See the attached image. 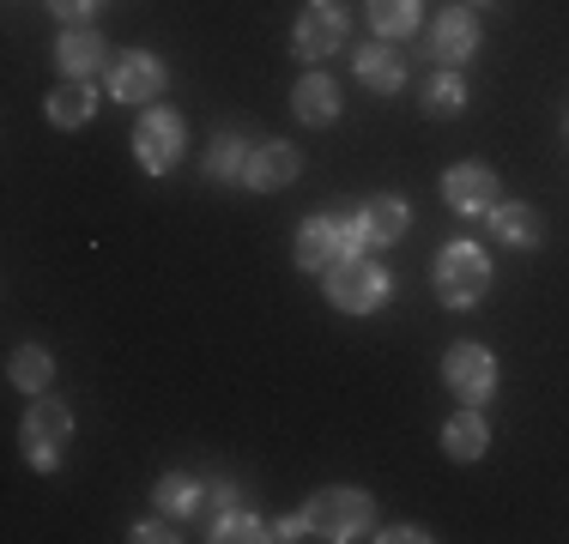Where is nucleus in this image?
I'll use <instances>...</instances> for the list:
<instances>
[{"mask_svg":"<svg viewBox=\"0 0 569 544\" xmlns=\"http://www.w3.org/2000/svg\"><path fill=\"white\" fill-rule=\"evenodd\" d=\"M442 194H449V206L467 212V218L497 212V170H485V163H455V170L442 175Z\"/></svg>","mask_w":569,"mask_h":544,"instance_id":"9d476101","label":"nucleus"},{"mask_svg":"<svg viewBox=\"0 0 569 544\" xmlns=\"http://www.w3.org/2000/svg\"><path fill=\"white\" fill-rule=\"evenodd\" d=\"M406 224H412V218H406V200L400 194H376L370 206H358L346 218V236H351V249H382V242H400L406 236Z\"/></svg>","mask_w":569,"mask_h":544,"instance_id":"0eeeda50","label":"nucleus"},{"mask_svg":"<svg viewBox=\"0 0 569 544\" xmlns=\"http://www.w3.org/2000/svg\"><path fill=\"white\" fill-rule=\"evenodd\" d=\"M182 115H170V109H152V115L140 121V133H133V158L146 163L152 175H164V170H176L182 163Z\"/></svg>","mask_w":569,"mask_h":544,"instance_id":"423d86ee","label":"nucleus"},{"mask_svg":"<svg viewBox=\"0 0 569 544\" xmlns=\"http://www.w3.org/2000/svg\"><path fill=\"white\" fill-rule=\"evenodd\" d=\"M297 170H303V158L291 152V145H261V152L249 158V188H261V194H273V188L297 182Z\"/></svg>","mask_w":569,"mask_h":544,"instance_id":"2eb2a0df","label":"nucleus"},{"mask_svg":"<svg viewBox=\"0 0 569 544\" xmlns=\"http://www.w3.org/2000/svg\"><path fill=\"white\" fill-rule=\"evenodd\" d=\"M212 538H219V544H254V538H273V533H267L249 508H230V514L212 521Z\"/></svg>","mask_w":569,"mask_h":544,"instance_id":"b1692460","label":"nucleus"},{"mask_svg":"<svg viewBox=\"0 0 569 544\" xmlns=\"http://www.w3.org/2000/svg\"><path fill=\"white\" fill-rule=\"evenodd\" d=\"M309 533H321V538H363L370 533V521H376V508H370V496L363 490H328V496H316L309 502Z\"/></svg>","mask_w":569,"mask_h":544,"instance_id":"f03ea898","label":"nucleus"},{"mask_svg":"<svg viewBox=\"0 0 569 544\" xmlns=\"http://www.w3.org/2000/svg\"><path fill=\"white\" fill-rule=\"evenodd\" d=\"M472 7H485V0H472Z\"/></svg>","mask_w":569,"mask_h":544,"instance_id":"c85d7f7f","label":"nucleus"},{"mask_svg":"<svg viewBox=\"0 0 569 544\" xmlns=\"http://www.w3.org/2000/svg\"><path fill=\"white\" fill-rule=\"evenodd\" d=\"M67 435H73V412L61 400H31V412H24V460L37 472H49L61 460Z\"/></svg>","mask_w":569,"mask_h":544,"instance_id":"20e7f679","label":"nucleus"},{"mask_svg":"<svg viewBox=\"0 0 569 544\" xmlns=\"http://www.w3.org/2000/svg\"><path fill=\"white\" fill-rule=\"evenodd\" d=\"M467 109V85H460L455 73H437L425 85V115H437V121H449V115H460Z\"/></svg>","mask_w":569,"mask_h":544,"instance_id":"4be33fe9","label":"nucleus"},{"mask_svg":"<svg viewBox=\"0 0 569 544\" xmlns=\"http://www.w3.org/2000/svg\"><path fill=\"white\" fill-rule=\"evenodd\" d=\"M158 91H164V67H158L152 54H121L116 73H110V98H121V103H152Z\"/></svg>","mask_w":569,"mask_h":544,"instance_id":"f8f14e48","label":"nucleus"},{"mask_svg":"<svg viewBox=\"0 0 569 544\" xmlns=\"http://www.w3.org/2000/svg\"><path fill=\"white\" fill-rule=\"evenodd\" d=\"M273 538H309V514H291V521H279Z\"/></svg>","mask_w":569,"mask_h":544,"instance_id":"cd10ccee","label":"nucleus"},{"mask_svg":"<svg viewBox=\"0 0 569 544\" xmlns=\"http://www.w3.org/2000/svg\"><path fill=\"white\" fill-rule=\"evenodd\" d=\"M376 37H412L418 31V0H370Z\"/></svg>","mask_w":569,"mask_h":544,"instance_id":"412c9836","label":"nucleus"},{"mask_svg":"<svg viewBox=\"0 0 569 544\" xmlns=\"http://www.w3.org/2000/svg\"><path fill=\"white\" fill-rule=\"evenodd\" d=\"M91 115H98V91H91V79H67L56 98H49V121H56V128H86Z\"/></svg>","mask_w":569,"mask_h":544,"instance_id":"f3484780","label":"nucleus"},{"mask_svg":"<svg viewBox=\"0 0 569 544\" xmlns=\"http://www.w3.org/2000/svg\"><path fill=\"white\" fill-rule=\"evenodd\" d=\"M442 447H449V460H479L485 447H491V430H485L479 405H467L460 417H449V430H442Z\"/></svg>","mask_w":569,"mask_h":544,"instance_id":"a211bd4d","label":"nucleus"},{"mask_svg":"<svg viewBox=\"0 0 569 544\" xmlns=\"http://www.w3.org/2000/svg\"><path fill=\"white\" fill-rule=\"evenodd\" d=\"M207 175H212V182H249V158H242V140H230V133H224V140L207 152Z\"/></svg>","mask_w":569,"mask_h":544,"instance_id":"5701e85b","label":"nucleus"},{"mask_svg":"<svg viewBox=\"0 0 569 544\" xmlns=\"http://www.w3.org/2000/svg\"><path fill=\"white\" fill-rule=\"evenodd\" d=\"M200 508H207L212 521H219V514H230V508H237V490H230V484H212L207 496H200Z\"/></svg>","mask_w":569,"mask_h":544,"instance_id":"bb28decb","label":"nucleus"},{"mask_svg":"<svg viewBox=\"0 0 569 544\" xmlns=\"http://www.w3.org/2000/svg\"><path fill=\"white\" fill-rule=\"evenodd\" d=\"M491 230H497V242H509V249H539V242H546V218H539L533 206H497Z\"/></svg>","mask_w":569,"mask_h":544,"instance_id":"dca6fc26","label":"nucleus"},{"mask_svg":"<svg viewBox=\"0 0 569 544\" xmlns=\"http://www.w3.org/2000/svg\"><path fill=\"white\" fill-rule=\"evenodd\" d=\"M485 284H491V261H485L472 242L442 249V261H437V291H442V303H449V309H467V303H479V296H485Z\"/></svg>","mask_w":569,"mask_h":544,"instance_id":"7ed1b4c3","label":"nucleus"},{"mask_svg":"<svg viewBox=\"0 0 569 544\" xmlns=\"http://www.w3.org/2000/svg\"><path fill=\"white\" fill-rule=\"evenodd\" d=\"M328 303L346 309V315H370V309L388 303V272L363 254H346V261L328 266Z\"/></svg>","mask_w":569,"mask_h":544,"instance_id":"f257e3e1","label":"nucleus"},{"mask_svg":"<svg viewBox=\"0 0 569 544\" xmlns=\"http://www.w3.org/2000/svg\"><path fill=\"white\" fill-rule=\"evenodd\" d=\"M472 49H479V24H472V12L467 7L437 12V24H430V54H437L442 67H460V61H472Z\"/></svg>","mask_w":569,"mask_h":544,"instance_id":"9b49d317","label":"nucleus"},{"mask_svg":"<svg viewBox=\"0 0 569 544\" xmlns=\"http://www.w3.org/2000/svg\"><path fill=\"white\" fill-rule=\"evenodd\" d=\"M158 508H164V514H182V521H188V514L200 508V484L182 478V472H170V478L158 484Z\"/></svg>","mask_w":569,"mask_h":544,"instance_id":"393cba45","label":"nucleus"},{"mask_svg":"<svg viewBox=\"0 0 569 544\" xmlns=\"http://www.w3.org/2000/svg\"><path fill=\"white\" fill-rule=\"evenodd\" d=\"M346 254H358V249H351V236H346L340 218L316 212L303 230H297V266H303V272H328L333 261H346Z\"/></svg>","mask_w":569,"mask_h":544,"instance_id":"1a4fd4ad","label":"nucleus"},{"mask_svg":"<svg viewBox=\"0 0 569 544\" xmlns=\"http://www.w3.org/2000/svg\"><path fill=\"white\" fill-rule=\"evenodd\" d=\"M442 381H449L467 405H485L497 393V357L485 345H455L449 357H442Z\"/></svg>","mask_w":569,"mask_h":544,"instance_id":"39448f33","label":"nucleus"},{"mask_svg":"<svg viewBox=\"0 0 569 544\" xmlns=\"http://www.w3.org/2000/svg\"><path fill=\"white\" fill-rule=\"evenodd\" d=\"M358 79L370 91H395L400 79H406V61H400V49H358Z\"/></svg>","mask_w":569,"mask_h":544,"instance_id":"6ab92c4d","label":"nucleus"},{"mask_svg":"<svg viewBox=\"0 0 569 544\" xmlns=\"http://www.w3.org/2000/svg\"><path fill=\"white\" fill-rule=\"evenodd\" d=\"M98 7H103V0H49V12H56V19H67V24H86Z\"/></svg>","mask_w":569,"mask_h":544,"instance_id":"a878e982","label":"nucleus"},{"mask_svg":"<svg viewBox=\"0 0 569 544\" xmlns=\"http://www.w3.org/2000/svg\"><path fill=\"white\" fill-rule=\"evenodd\" d=\"M7 375H12V387L37 393V387H49V375H56V363H49V351H37V345H19V351H12V363H7Z\"/></svg>","mask_w":569,"mask_h":544,"instance_id":"aec40b11","label":"nucleus"},{"mask_svg":"<svg viewBox=\"0 0 569 544\" xmlns=\"http://www.w3.org/2000/svg\"><path fill=\"white\" fill-rule=\"evenodd\" d=\"M56 61H61V73L67 79H91L103 67V37L98 31H86V24H73V31L56 43Z\"/></svg>","mask_w":569,"mask_h":544,"instance_id":"4468645a","label":"nucleus"},{"mask_svg":"<svg viewBox=\"0 0 569 544\" xmlns=\"http://www.w3.org/2000/svg\"><path fill=\"white\" fill-rule=\"evenodd\" d=\"M340 43H346V7L340 0H316L291 31V49L303 54V61H328Z\"/></svg>","mask_w":569,"mask_h":544,"instance_id":"6e6552de","label":"nucleus"},{"mask_svg":"<svg viewBox=\"0 0 569 544\" xmlns=\"http://www.w3.org/2000/svg\"><path fill=\"white\" fill-rule=\"evenodd\" d=\"M291 109H297V121H303V128H328V121L340 115V85H333L328 73H309V79H297V91H291Z\"/></svg>","mask_w":569,"mask_h":544,"instance_id":"ddd939ff","label":"nucleus"}]
</instances>
